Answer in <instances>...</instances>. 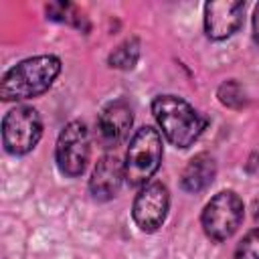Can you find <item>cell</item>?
I'll use <instances>...</instances> for the list:
<instances>
[{"mask_svg": "<svg viewBox=\"0 0 259 259\" xmlns=\"http://www.w3.org/2000/svg\"><path fill=\"white\" fill-rule=\"evenodd\" d=\"M253 38L259 42V4L255 6V12H253Z\"/></svg>", "mask_w": 259, "mask_h": 259, "instance_id": "obj_16", "label": "cell"}, {"mask_svg": "<svg viewBox=\"0 0 259 259\" xmlns=\"http://www.w3.org/2000/svg\"><path fill=\"white\" fill-rule=\"evenodd\" d=\"M125 180L123 162L115 154H105L95 164L91 178H89V192L95 200L107 202L117 196L121 184Z\"/></svg>", "mask_w": 259, "mask_h": 259, "instance_id": "obj_10", "label": "cell"}, {"mask_svg": "<svg viewBox=\"0 0 259 259\" xmlns=\"http://www.w3.org/2000/svg\"><path fill=\"white\" fill-rule=\"evenodd\" d=\"M245 2L212 0L204 4V32L212 40H225L243 26Z\"/></svg>", "mask_w": 259, "mask_h": 259, "instance_id": "obj_8", "label": "cell"}, {"mask_svg": "<svg viewBox=\"0 0 259 259\" xmlns=\"http://www.w3.org/2000/svg\"><path fill=\"white\" fill-rule=\"evenodd\" d=\"M235 259H259V227L251 229L235 249Z\"/></svg>", "mask_w": 259, "mask_h": 259, "instance_id": "obj_15", "label": "cell"}, {"mask_svg": "<svg viewBox=\"0 0 259 259\" xmlns=\"http://www.w3.org/2000/svg\"><path fill=\"white\" fill-rule=\"evenodd\" d=\"M168 208H170L168 188L162 182H148L140 188V192L134 198L132 217L134 223L140 227V231L156 233L164 225L168 217Z\"/></svg>", "mask_w": 259, "mask_h": 259, "instance_id": "obj_7", "label": "cell"}, {"mask_svg": "<svg viewBox=\"0 0 259 259\" xmlns=\"http://www.w3.org/2000/svg\"><path fill=\"white\" fill-rule=\"evenodd\" d=\"M219 99H221L223 105L237 109V107H243V103H245V93H243L241 85L231 79V81H227V83H223V85L219 87Z\"/></svg>", "mask_w": 259, "mask_h": 259, "instance_id": "obj_14", "label": "cell"}, {"mask_svg": "<svg viewBox=\"0 0 259 259\" xmlns=\"http://www.w3.org/2000/svg\"><path fill=\"white\" fill-rule=\"evenodd\" d=\"M245 217V204L235 190L217 192L202 208L200 225L210 241L223 243L231 239L241 227Z\"/></svg>", "mask_w": 259, "mask_h": 259, "instance_id": "obj_4", "label": "cell"}, {"mask_svg": "<svg viewBox=\"0 0 259 259\" xmlns=\"http://www.w3.org/2000/svg\"><path fill=\"white\" fill-rule=\"evenodd\" d=\"M162 136L158 130L144 125L140 127L127 146L125 152V162H123V172H125V182L130 186H144L150 182V178L156 174L162 162Z\"/></svg>", "mask_w": 259, "mask_h": 259, "instance_id": "obj_3", "label": "cell"}, {"mask_svg": "<svg viewBox=\"0 0 259 259\" xmlns=\"http://www.w3.org/2000/svg\"><path fill=\"white\" fill-rule=\"evenodd\" d=\"M152 113L166 140L182 150L192 146L208 123L202 113L178 95H158L152 101Z\"/></svg>", "mask_w": 259, "mask_h": 259, "instance_id": "obj_2", "label": "cell"}, {"mask_svg": "<svg viewBox=\"0 0 259 259\" xmlns=\"http://www.w3.org/2000/svg\"><path fill=\"white\" fill-rule=\"evenodd\" d=\"M217 176V162L208 152H200L194 158H190V162L186 164V168L182 170L180 176V186L184 192H200L206 186L212 184Z\"/></svg>", "mask_w": 259, "mask_h": 259, "instance_id": "obj_11", "label": "cell"}, {"mask_svg": "<svg viewBox=\"0 0 259 259\" xmlns=\"http://www.w3.org/2000/svg\"><path fill=\"white\" fill-rule=\"evenodd\" d=\"M132 123H134L132 107L127 105V101L115 99L101 109L97 117V136L103 146L113 148L127 138Z\"/></svg>", "mask_w": 259, "mask_h": 259, "instance_id": "obj_9", "label": "cell"}, {"mask_svg": "<svg viewBox=\"0 0 259 259\" xmlns=\"http://www.w3.org/2000/svg\"><path fill=\"white\" fill-rule=\"evenodd\" d=\"M47 16L51 20L67 22V24H73V26H79V28H81V22L85 20V16L77 10V6L69 4V2H53V4H47Z\"/></svg>", "mask_w": 259, "mask_h": 259, "instance_id": "obj_13", "label": "cell"}, {"mask_svg": "<svg viewBox=\"0 0 259 259\" xmlns=\"http://www.w3.org/2000/svg\"><path fill=\"white\" fill-rule=\"evenodd\" d=\"M42 136L40 113L30 105L12 107L2 119V144L12 156H24L36 148Z\"/></svg>", "mask_w": 259, "mask_h": 259, "instance_id": "obj_5", "label": "cell"}, {"mask_svg": "<svg viewBox=\"0 0 259 259\" xmlns=\"http://www.w3.org/2000/svg\"><path fill=\"white\" fill-rule=\"evenodd\" d=\"M140 59V40L136 36L125 38L117 49H113V53L109 55L107 63L113 69H121V71H130L136 67Z\"/></svg>", "mask_w": 259, "mask_h": 259, "instance_id": "obj_12", "label": "cell"}, {"mask_svg": "<svg viewBox=\"0 0 259 259\" xmlns=\"http://www.w3.org/2000/svg\"><path fill=\"white\" fill-rule=\"evenodd\" d=\"M63 63L57 55L28 57L10 67L0 81L2 101H24L42 95L59 77Z\"/></svg>", "mask_w": 259, "mask_h": 259, "instance_id": "obj_1", "label": "cell"}, {"mask_svg": "<svg viewBox=\"0 0 259 259\" xmlns=\"http://www.w3.org/2000/svg\"><path fill=\"white\" fill-rule=\"evenodd\" d=\"M89 156H91V138L87 125L81 119L69 121L57 138V146H55L57 168L61 170L63 176L77 178L85 172Z\"/></svg>", "mask_w": 259, "mask_h": 259, "instance_id": "obj_6", "label": "cell"}]
</instances>
